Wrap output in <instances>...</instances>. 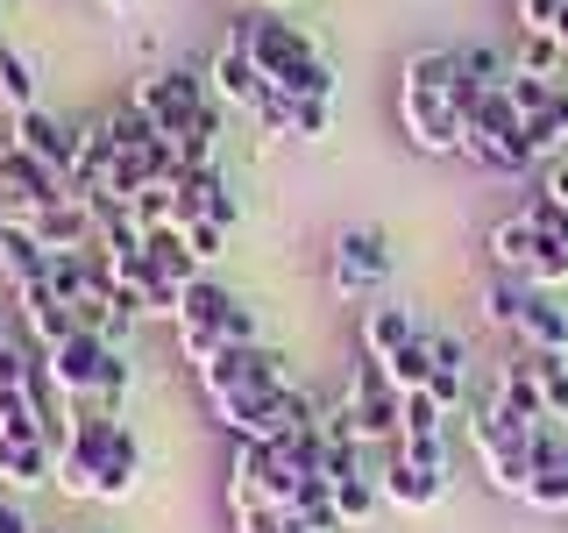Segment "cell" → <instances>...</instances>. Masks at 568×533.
<instances>
[{
  "instance_id": "1",
  "label": "cell",
  "mask_w": 568,
  "mask_h": 533,
  "mask_svg": "<svg viewBox=\"0 0 568 533\" xmlns=\"http://www.w3.org/2000/svg\"><path fill=\"white\" fill-rule=\"evenodd\" d=\"M455 50H419L398 71V121L426 157H455L462 150V107H455Z\"/></svg>"
},
{
  "instance_id": "2",
  "label": "cell",
  "mask_w": 568,
  "mask_h": 533,
  "mask_svg": "<svg viewBox=\"0 0 568 533\" xmlns=\"http://www.w3.org/2000/svg\"><path fill=\"white\" fill-rule=\"evenodd\" d=\"M200 384H206L213 413H221V405L248 399V391H271V384H292V378H284V355L277 349L248 342V349H221L213 363H200Z\"/></svg>"
},
{
  "instance_id": "3",
  "label": "cell",
  "mask_w": 568,
  "mask_h": 533,
  "mask_svg": "<svg viewBox=\"0 0 568 533\" xmlns=\"http://www.w3.org/2000/svg\"><path fill=\"white\" fill-rule=\"evenodd\" d=\"M235 36H242V50L256 58V71L271 86H284L298 64H313L320 50H313V36L298 29V22H284V14L271 8V14H248V22H235Z\"/></svg>"
},
{
  "instance_id": "4",
  "label": "cell",
  "mask_w": 568,
  "mask_h": 533,
  "mask_svg": "<svg viewBox=\"0 0 568 533\" xmlns=\"http://www.w3.org/2000/svg\"><path fill=\"white\" fill-rule=\"evenodd\" d=\"M227 497H271V505L292 512L298 470L284 462L277 441H235V462H227Z\"/></svg>"
},
{
  "instance_id": "5",
  "label": "cell",
  "mask_w": 568,
  "mask_h": 533,
  "mask_svg": "<svg viewBox=\"0 0 568 533\" xmlns=\"http://www.w3.org/2000/svg\"><path fill=\"white\" fill-rule=\"evenodd\" d=\"M114 420L121 413H71V441L58 449V491L71 497H93L100 491V462H106V441H114Z\"/></svg>"
},
{
  "instance_id": "6",
  "label": "cell",
  "mask_w": 568,
  "mask_h": 533,
  "mask_svg": "<svg viewBox=\"0 0 568 533\" xmlns=\"http://www.w3.org/2000/svg\"><path fill=\"white\" fill-rule=\"evenodd\" d=\"M327 278H334V292H342V299L384 292V278H390V242L377 235V228H348V235H334Z\"/></svg>"
},
{
  "instance_id": "7",
  "label": "cell",
  "mask_w": 568,
  "mask_h": 533,
  "mask_svg": "<svg viewBox=\"0 0 568 533\" xmlns=\"http://www.w3.org/2000/svg\"><path fill=\"white\" fill-rule=\"evenodd\" d=\"M469 449H476V462H484V476L497 491L526 497V426H511L497 413H476L469 420Z\"/></svg>"
},
{
  "instance_id": "8",
  "label": "cell",
  "mask_w": 568,
  "mask_h": 533,
  "mask_svg": "<svg viewBox=\"0 0 568 533\" xmlns=\"http://www.w3.org/2000/svg\"><path fill=\"white\" fill-rule=\"evenodd\" d=\"M0 192L14 200V221H22V213H36V207L71 200L64 171H50L43 157H29V150H22V142H0ZM14 221H8V228H14Z\"/></svg>"
},
{
  "instance_id": "9",
  "label": "cell",
  "mask_w": 568,
  "mask_h": 533,
  "mask_svg": "<svg viewBox=\"0 0 568 533\" xmlns=\"http://www.w3.org/2000/svg\"><path fill=\"white\" fill-rule=\"evenodd\" d=\"M348 405H355V441H398V384L384 378L377 355H363V363H355Z\"/></svg>"
},
{
  "instance_id": "10",
  "label": "cell",
  "mask_w": 568,
  "mask_h": 533,
  "mask_svg": "<svg viewBox=\"0 0 568 533\" xmlns=\"http://www.w3.org/2000/svg\"><path fill=\"white\" fill-rule=\"evenodd\" d=\"M171 192H178V221H213V228L242 221V200H235V185L221 178V164H185Z\"/></svg>"
},
{
  "instance_id": "11",
  "label": "cell",
  "mask_w": 568,
  "mask_h": 533,
  "mask_svg": "<svg viewBox=\"0 0 568 533\" xmlns=\"http://www.w3.org/2000/svg\"><path fill=\"white\" fill-rule=\"evenodd\" d=\"M106 355H114V342L106 334H71V342H58L43 355V370H50V384L64 391V399H93L100 391V370H106Z\"/></svg>"
},
{
  "instance_id": "12",
  "label": "cell",
  "mask_w": 568,
  "mask_h": 533,
  "mask_svg": "<svg viewBox=\"0 0 568 533\" xmlns=\"http://www.w3.org/2000/svg\"><path fill=\"white\" fill-rule=\"evenodd\" d=\"M206 79H213V100H221V107H242V114H256V107L277 93V86H271V79L256 71V58L242 50V36H227V43L213 50Z\"/></svg>"
},
{
  "instance_id": "13",
  "label": "cell",
  "mask_w": 568,
  "mask_h": 533,
  "mask_svg": "<svg viewBox=\"0 0 568 533\" xmlns=\"http://www.w3.org/2000/svg\"><path fill=\"white\" fill-rule=\"evenodd\" d=\"M384 505L398 512H434L448 497V462H419V455H390V470L377 476Z\"/></svg>"
},
{
  "instance_id": "14",
  "label": "cell",
  "mask_w": 568,
  "mask_h": 533,
  "mask_svg": "<svg viewBox=\"0 0 568 533\" xmlns=\"http://www.w3.org/2000/svg\"><path fill=\"white\" fill-rule=\"evenodd\" d=\"M0 484H14V491L58 484V449L36 426H0Z\"/></svg>"
},
{
  "instance_id": "15",
  "label": "cell",
  "mask_w": 568,
  "mask_h": 533,
  "mask_svg": "<svg viewBox=\"0 0 568 533\" xmlns=\"http://www.w3.org/2000/svg\"><path fill=\"white\" fill-rule=\"evenodd\" d=\"M14 228H29L36 242L50 249V257H64V249H93V207L71 192V200H58V207H36V213H22Z\"/></svg>"
},
{
  "instance_id": "16",
  "label": "cell",
  "mask_w": 568,
  "mask_h": 533,
  "mask_svg": "<svg viewBox=\"0 0 568 533\" xmlns=\"http://www.w3.org/2000/svg\"><path fill=\"white\" fill-rule=\"evenodd\" d=\"M14 306H22V328H29V349L36 355H50L58 342H71L79 334V313L64 306L50 284H29V292H14Z\"/></svg>"
},
{
  "instance_id": "17",
  "label": "cell",
  "mask_w": 568,
  "mask_h": 533,
  "mask_svg": "<svg viewBox=\"0 0 568 533\" xmlns=\"http://www.w3.org/2000/svg\"><path fill=\"white\" fill-rule=\"evenodd\" d=\"M14 142H22L29 157H43L50 171H64V185H71V164H79V135H71L58 114H43V107L14 114Z\"/></svg>"
},
{
  "instance_id": "18",
  "label": "cell",
  "mask_w": 568,
  "mask_h": 533,
  "mask_svg": "<svg viewBox=\"0 0 568 533\" xmlns=\"http://www.w3.org/2000/svg\"><path fill=\"white\" fill-rule=\"evenodd\" d=\"M497 420H511V426H547V405H540V384H532V363L526 355H511L505 370H497V405H490Z\"/></svg>"
},
{
  "instance_id": "19",
  "label": "cell",
  "mask_w": 568,
  "mask_h": 533,
  "mask_svg": "<svg viewBox=\"0 0 568 533\" xmlns=\"http://www.w3.org/2000/svg\"><path fill=\"white\" fill-rule=\"evenodd\" d=\"M426 399L440 405V413H462V399H469V349L455 342V334H434V370H426Z\"/></svg>"
},
{
  "instance_id": "20",
  "label": "cell",
  "mask_w": 568,
  "mask_h": 533,
  "mask_svg": "<svg viewBox=\"0 0 568 533\" xmlns=\"http://www.w3.org/2000/svg\"><path fill=\"white\" fill-rule=\"evenodd\" d=\"M142 484V441L129 434V426L114 420V441H106V462H100V491L93 497H106V505H121Z\"/></svg>"
},
{
  "instance_id": "21",
  "label": "cell",
  "mask_w": 568,
  "mask_h": 533,
  "mask_svg": "<svg viewBox=\"0 0 568 533\" xmlns=\"http://www.w3.org/2000/svg\"><path fill=\"white\" fill-rule=\"evenodd\" d=\"M0 278L14 284V292H29V284L50 278V249L29 235V228H0Z\"/></svg>"
},
{
  "instance_id": "22",
  "label": "cell",
  "mask_w": 568,
  "mask_h": 533,
  "mask_svg": "<svg viewBox=\"0 0 568 533\" xmlns=\"http://www.w3.org/2000/svg\"><path fill=\"white\" fill-rule=\"evenodd\" d=\"M540 249H547V235H540V228H532V213H505V221L490 228V257L505 263L511 278H526Z\"/></svg>"
},
{
  "instance_id": "23",
  "label": "cell",
  "mask_w": 568,
  "mask_h": 533,
  "mask_svg": "<svg viewBox=\"0 0 568 533\" xmlns=\"http://www.w3.org/2000/svg\"><path fill=\"white\" fill-rule=\"evenodd\" d=\"M235 306V292H227V284H213V278H192L185 292H178V320L171 328L185 334V328H221V313Z\"/></svg>"
},
{
  "instance_id": "24",
  "label": "cell",
  "mask_w": 568,
  "mask_h": 533,
  "mask_svg": "<svg viewBox=\"0 0 568 533\" xmlns=\"http://www.w3.org/2000/svg\"><path fill=\"white\" fill-rule=\"evenodd\" d=\"M462 129H484V135H505L526 150V114L511 107V93H476V107L462 114Z\"/></svg>"
},
{
  "instance_id": "25",
  "label": "cell",
  "mask_w": 568,
  "mask_h": 533,
  "mask_svg": "<svg viewBox=\"0 0 568 533\" xmlns=\"http://www.w3.org/2000/svg\"><path fill=\"white\" fill-rule=\"evenodd\" d=\"M413 313H405V306H369V320H363V355H377V363H384V355H398L405 342H413Z\"/></svg>"
},
{
  "instance_id": "26",
  "label": "cell",
  "mask_w": 568,
  "mask_h": 533,
  "mask_svg": "<svg viewBox=\"0 0 568 533\" xmlns=\"http://www.w3.org/2000/svg\"><path fill=\"white\" fill-rule=\"evenodd\" d=\"M526 363H532L547 420H568V349H526Z\"/></svg>"
},
{
  "instance_id": "27",
  "label": "cell",
  "mask_w": 568,
  "mask_h": 533,
  "mask_svg": "<svg viewBox=\"0 0 568 533\" xmlns=\"http://www.w3.org/2000/svg\"><path fill=\"white\" fill-rule=\"evenodd\" d=\"M455 71H462V86H476V93H505V86H511V58L490 50V43L455 50Z\"/></svg>"
},
{
  "instance_id": "28",
  "label": "cell",
  "mask_w": 568,
  "mask_h": 533,
  "mask_svg": "<svg viewBox=\"0 0 568 533\" xmlns=\"http://www.w3.org/2000/svg\"><path fill=\"white\" fill-rule=\"evenodd\" d=\"M519 334L532 349H568V313L555 306L547 292H526V313H519Z\"/></svg>"
},
{
  "instance_id": "29",
  "label": "cell",
  "mask_w": 568,
  "mask_h": 533,
  "mask_svg": "<svg viewBox=\"0 0 568 533\" xmlns=\"http://www.w3.org/2000/svg\"><path fill=\"white\" fill-rule=\"evenodd\" d=\"M455 157H469V164H484V171H497V178H505V171H526L532 164V157L519 150V142H505V135H484V129H462V150Z\"/></svg>"
},
{
  "instance_id": "30",
  "label": "cell",
  "mask_w": 568,
  "mask_h": 533,
  "mask_svg": "<svg viewBox=\"0 0 568 533\" xmlns=\"http://www.w3.org/2000/svg\"><path fill=\"white\" fill-rule=\"evenodd\" d=\"M398 441H448V413L426 391H398Z\"/></svg>"
},
{
  "instance_id": "31",
  "label": "cell",
  "mask_w": 568,
  "mask_h": 533,
  "mask_svg": "<svg viewBox=\"0 0 568 533\" xmlns=\"http://www.w3.org/2000/svg\"><path fill=\"white\" fill-rule=\"evenodd\" d=\"M292 512H298V520H306L313 533H348V520L334 512V484H327V476H298Z\"/></svg>"
},
{
  "instance_id": "32",
  "label": "cell",
  "mask_w": 568,
  "mask_h": 533,
  "mask_svg": "<svg viewBox=\"0 0 568 533\" xmlns=\"http://www.w3.org/2000/svg\"><path fill=\"white\" fill-rule=\"evenodd\" d=\"M150 257H156V271H164L178 292H185L192 278H206V263L185 249V235H178V228H156V235H150Z\"/></svg>"
},
{
  "instance_id": "33",
  "label": "cell",
  "mask_w": 568,
  "mask_h": 533,
  "mask_svg": "<svg viewBox=\"0 0 568 533\" xmlns=\"http://www.w3.org/2000/svg\"><path fill=\"white\" fill-rule=\"evenodd\" d=\"M0 107H14V114L36 107V64L14 43H0Z\"/></svg>"
},
{
  "instance_id": "34",
  "label": "cell",
  "mask_w": 568,
  "mask_h": 533,
  "mask_svg": "<svg viewBox=\"0 0 568 533\" xmlns=\"http://www.w3.org/2000/svg\"><path fill=\"white\" fill-rule=\"evenodd\" d=\"M426 370H434V334H413L398 355H384V378L398 391H426Z\"/></svg>"
},
{
  "instance_id": "35",
  "label": "cell",
  "mask_w": 568,
  "mask_h": 533,
  "mask_svg": "<svg viewBox=\"0 0 568 533\" xmlns=\"http://www.w3.org/2000/svg\"><path fill=\"white\" fill-rule=\"evenodd\" d=\"M377 505H384V491H377V476H369V470H355V476H334V512H342L348 526H363Z\"/></svg>"
},
{
  "instance_id": "36",
  "label": "cell",
  "mask_w": 568,
  "mask_h": 533,
  "mask_svg": "<svg viewBox=\"0 0 568 533\" xmlns=\"http://www.w3.org/2000/svg\"><path fill=\"white\" fill-rule=\"evenodd\" d=\"M129 221L142 228V235H156V228H178V192L171 185H142L129 200Z\"/></svg>"
},
{
  "instance_id": "37",
  "label": "cell",
  "mask_w": 568,
  "mask_h": 533,
  "mask_svg": "<svg viewBox=\"0 0 568 533\" xmlns=\"http://www.w3.org/2000/svg\"><path fill=\"white\" fill-rule=\"evenodd\" d=\"M568 142V93L555 100V107H540V114L526 121V157H555Z\"/></svg>"
},
{
  "instance_id": "38",
  "label": "cell",
  "mask_w": 568,
  "mask_h": 533,
  "mask_svg": "<svg viewBox=\"0 0 568 533\" xmlns=\"http://www.w3.org/2000/svg\"><path fill=\"white\" fill-rule=\"evenodd\" d=\"M277 449H284V462H292L298 476H327V434H320V420L298 426V434H284Z\"/></svg>"
},
{
  "instance_id": "39",
  "label": "cell",
  "mask_w": 568,
  "mask_h": 533,
  "mask_svg": "<svg viewBox=\"0 0 568 533\" xmlns=\"http://www.w3.org/2000/svg\"><path fill=\"white\" fill-rule=\"evenodd\" d=\"M519 71H532V79H561L568 71V50H561V36H519Z\"/></svg>"
},
{
  "instance_id": "40",
  "label": "cell",
  "mask_w": 568,
  "mask_h": 533,
  "mask_svg": "<svg viewBox=\"0 0 568 533\" xmlns=\"http://www.w3.org/2000/svg\"><path fill=\"white\" fill-rule=\"evenodd\" d=\"M526 292H532V284H490V292H484V320H490V328H505V334H519Z\"/></svg>"
},
{
  "instance_id": "41",
  "label": "cell",
  "mask_w": 568,
  "mask_h": 533,
  "mask_svg": "<svg viewBox=\"0 0 568 533\" xmlns=\"http://www.w3.org/2000/svg\"><path fill=\"white\" fill-rule=\"evenodd\" d=\"M505 93H511V107H519V114L532 121L540 107H555V100H561V86H555V79H532V71L511 64V86H505Z\"/></svg>"
},
{
  "instance_id": "42",
  "label": "cell",
  "mask_w": 568,
  "mask_h": 533,
  "mask_svg": "<svg viewBox=\"0 0 568 533\" xmlns=\"http://www.w3.org/2000/svg\"><path fill=\"white\" fill-rule=\"evenodd\" d=\"M227 512H235V533H284V505L271 497H227Z\"/></svg>"
},
{
  "instance_id": "43",
  "label": "cell",
  "mask_w": 568,
  "mask_h": 533,
  "mask_svg": "<svg viewBox=\"0 0 568 533\" xmlns=\"http://www.w3.org/2000/svg\"><path fill=\"white\" fill-rule=\"evenodd\" d=\"M526 505L532 512H568V449H561L555 476H532V484H526Z\"/></svg>"
},
{
  "instance_id": "44",
  "label": "cell",
  "mask_w": 568,
  "mask_h": 533,
  "mask_svg": "<svg viewBox=\"0 0 568 533\" xmlns=\"http://www.w3.org/2000/svg\"><path fill=\"white\" fill-rule=\"evenodd\" d=\"M526 213H532V228H540L547 242H561V249H568V207L555 200V192H532V200H526Z\"/></svg>"
},
{
  "instance_id": "45",
  "label": "cell",
  "mask_w": 568,
  "mask_h": 533,
  "mask_svg": "<svg viewBox=\"0 0 568 533\" xmlns=\"http://www.w3.org/2000/svg\"><path fill=\"white\" fill-rule=\"evenodd\" d=\"M526 284H532V292H555V284H568V249H561V242H547L540 257H532Z\"/></svg>"
},
{
  "instance_id": "46",
  "label": "cell",
  "mask_w": 568,
  "mask_h": 533,
  "mask_svg": "<svg viewBox=\"0 0 568 533\" xmlns=\"http://www.w3.org/2000/svg\"><path fill=\"white\" fill-rule=\"evenodd\" d=\"M327 121H334V100H292V135L320 142V135H327Z\"/></svg>"
},
{
  "instance_id": "47",
  "label": "cell",
  "mask_w": 568,
  "mask_h": 533,
  "mask_svg": "<svg viewBox=\"0 0 568 533\" xmlns=\"http://www.w3.org/2000/svg\"><path fill=\"white\" fill-rule=\"evenodd\" d=\"M178 235H185V249H192L200 263H213V257H221V242H227V228H213V221H178Z\"/></svg>"
},
{
  "instance_id": "48",
  "label": "cell",
  "mask_w": 568,
  "mask_h": 533,
  "mask_svg": "<svg viewBox=\"0 0 568 533\" xmlns=\"http://www.w3.org/2000/svg\"><path fill=\"white\" fill-rule=\"evenodd\" d=\"M221 342L227 349H248V342H256V306H242V299H235V306L221 313Z\"/></svg>"
},
{
  "instance_id": "49",
  "label": "cell",
  "mask_w": 568,
  "mask_h": 533,
  "mask_svg": "<svg viewBox=\"0 0 568 533\" xmlns=\"http://www.w3.org/2000/svg\"><path fill=\"white\" fill-rule=\"evenodd\" d=\"M555 22H561V0H519V29L555 36Z\"/></svg>"
},
{
  "instance_id": "50",
  "label": "cell",
  "mask_w": 568,
  "mask_h": 533,
  "mask_svg": "<svg viewBox=\"0 0 568 533\" xmlns=\"http://www.w3.org/2000/svg\"><path fill=\"white\" fill-rule=\"evenodd\" d=\"M0 533H36V520L14 505V497H0Z\"/></svg>"
},
{
  "instance_id": "51",
  "label": "cell",
  "mask_w": 568,
  "mask_h": 533,
  "mask_svg": "<svg viewBox=\"0 0 568 533\" xmlns=\"http://www.w3.org/2000/svg\"><path fill=\"white\" fill-rule=\"evenodd\" d=\"M540 192H555V200L568 207V164H555V171H547V185H540Z\"/></svg>"
},
{
  "instance_id": "52",
  "label": "cell",
  "mask_w": 568,
  "mask_h": 533,
  "mask_svg": "<svg viewBox=\"0 0 568 533\" xmlns=\"http://www.w3.org/2000/svg\"><path fill=\"white\" fill-rule=\"evenodd\" d=\"M284 533H313L306 520H298V512H284Z\"/></svg>"
},
{
  "instance_id": "53",
  "label": "cell",
  "mask_w": 568,
  "mask_h": 533,
  "mask_svg": "<svg viewBox=\"0 0 568 533\" xmlns=\"http://www.w3.org/2000/svg\"><path fill=\"white\" fill-rule=\"evenodd\" d=\"M555 36H561V50H568V0H561V22H555Z\"/></svg>"
},
{
  "instance_id": "54",
  "label": "cell",
  "mask_w": 568,
  "mask_h": 533,
  "mask_svg": "<svg viewBox=\"0 0 568 533\" xmlns=\"http://www.w3.org/2000/svg\"><path fill=\"white\" fill-rule=\"evenodd\" d=\"M106 8H135V0H106Z\"/></svg>"
},
{
  "instance_id": "55",
  "label": "cell",
  "mask_w": 568,
  "mask_h": 533,
  "mask_svg": "<svg viewBox=\"0 0 568 533\" xmlns=\"http://www.w3.org/2000/svg\"><path fill=\"white\" fill-rule=\"evenodd\" d=\"M263 8H292V0H263Z\"/></svg>"
},
{
  "instance_id": "56",
  "label": "cell",
  "mask_w": 568,
  "mask_h": 533,
  "mask_svg": "<svg viewBox=\"0 0 568 533\" xmlns=\"http://www.w3.org/2000/svg\"><path fill=\"white\" fill-rule=\"evenodd\" d=\"M235 8H256V0H235Z\"/></svg>"
},
{
  "instance_id": "57",
  "label": "cell",
  "mask_w": 568,
  "mask_h": 533,
  "mask_svg": "<svg viewBox=\"0 0 568 533\" xmlns=\"http://www.w3.org/2000/svg\"><path fill=\"white\" fill-rule=\"evenodd\" d=\"M0 43H8V36H0Z\"/></svg>"
}]
</instances>
